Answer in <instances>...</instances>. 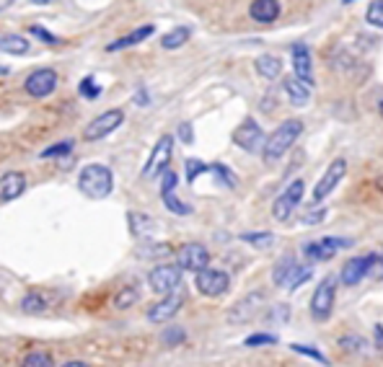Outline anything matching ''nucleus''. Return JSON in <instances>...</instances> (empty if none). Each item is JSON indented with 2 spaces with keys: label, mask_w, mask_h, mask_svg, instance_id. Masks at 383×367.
I'll return each instance as SVG.
<instances>
[{
  "label": "nucleus",
  "mask_w": 383,
  "mask_h": 367,
  "mask_svg": "<svg viewBox=\"0 0 383 367\" xmlns=\"http://www.w3.org/2000/svg\"><path fill=\"white\" fill-rule=\"evenodd\" d=\"M78 189H81L88 199H107L114 189V174L109 165L101 163H88L83 165V171L78 174Z\"/></svg>",
  "instance_id": "1"
},
{
  "label": "nucleus",
  "mask_w": 383,
  "mask_h": 367,
  "mask_svg": "<svg viewBox=\"0 0 383 367\" xmlns=\"http://www.w3.org/2000/svg\"><path fill=\"white\" fill-rule=\"evenodd\" d=\"M303 135V122L301 120H285L280 127L274 129L272 135L265 140V150H262V156H265L267 163H274V161H280V158L295 145V140Z\"/></svg>",
  "instance_id": "2"
},
{
  "label": "nucleus",
  "mask_w": 383,
  "mask_h": 367,
  "mask_svg": "<svg viewBox=\"0 0 383 367\" xmlns=\"http://www.w3.org/2000/svg\"><path fill=\"white\" fill-rule=\"evenodd\" d=\"M334 297H337V277L329 275L319 282V287L313 290V297H311V316L313 321H329V316L334 311Z\"/></svg>",
  "instance_id": "3"
},
{
  "label": "nucleus",
  "mask_w": 383,
  "mask_h": 367,
  "mask_svg": "<svg viewBox=\"0 0 383 367\" xmlns=\"http://www.w3.org/2000/svg\"><path fill=\"white\" fill-rule=\"evenodd\" d=\"M176 266L182 269V272H194V275H200L205 269H210V251L208 246H202V243H184V246L176 248Z\"/></svg>",
  "instance_id": "4"
},
{
  "label": "nucleus",
  "mask_w": 383,
  "mask_h": 367,
  "mask_svg": "<svg viewBox=\"0 0 383 367\" xmlns=\"http://www.w3.org/2000/svg\"><path fill=\"white\" fill-rule=\"evenodd\" d=\"M171 153H173V138L171 135H161L158 142L153 145V150H150L146 165H143V179H155V176H161L164 171H169Z\"/></svg>",
  "instance_id": "5"
},
{
  "label": "nucleus",
  "mask_w": 383,
  "mask_h": 367,
  "mask_svg": "<svg viewBox=\"0 0 383 367\" xmlns=\"http://www.w3.org/2000/svg\"><path fill=\"white\" fill-rule=\"evenodd\" d=\"M303 192H306V184H303V179H295V181H290L288 186H285V192L274 199L272 204V218L277 222H285L288 218H290L292 212H295V207L301 204L303 199Z\"/></svg>",
  "instance_id": "6"
},
{
  "label": "nucleus",
  "mask_w": 383,
  "mask_h": 367,
  "mask_svg": "<svg viewBox=\"0 0 383 367\" xmlns=\"http://www.w3.org/2000/svg\"><path fill=\"white\" fill-rule=\"evenodd\" d=\"M148 285L150 290L158 295H171L173 290H179L182 285V269L176 264H161V266H153L150 275H148Z\"/></svg>",
  "instance_id": "7"
},
{
  "label": "nucleus",
  "mask_w": 383,
  "mask_h": 367,
  "mask_svg": "<svg viewBox=\"0 0 383 367\" xmlns=\"http://www.w3.org/2000/svg\"><path fill=\"white\" fill-rule=\"evenodd\" d=\"M378 261H381L378 254H363V256L350 259V261L342 266V275H339L342 277V285L352 287V285H357V282H363L365 277L375 275Z\"/></svg>",
  "instance_id": "8"
},
{
  "label": "nucleus",
  "mask_w": 383,
  "mask_h": 367,
  "mask_svg": "<svg viewBox=\"0 0 383 367\" xmlns=\"http://www.w3.org/2000/svg\"><path fill=\"white\" fill-rule=\"evenodd\" d=\"M122 122H125V111H122V109L104 111V114H99L96 120H91L88 124H86V129H83V140L96 142V140L111 135V132H114V129H117Z\"/></svg>",
  "instance_id": "9"
},
{
  "label": "nucleus",
  "mask_w": 383,
  "mask_h": 367,
  "mask_svg": "<svg viewBox=\"0 0 383 367\" xmlns=\"http://www.w3.org/2000/svg\"><path fill=\"white\" fill-rule=\"evenodd\" d=\"M345 174H347V161L345 158H334L331 163H329V168L324 171V176L319 179V184L313 186V202H321V199H327L329 194L334 192L339 186V181L345 179Z\"/></svg>",
  "instance_id": "10"
},
{
  "label": "nucleus",
  "mask_w": 383,
  "mask_h": 367,
  "mask_svg": "<svg viewBox=\"0 0 383 367\" xmlns=\"http://www.w3.org/2000/svg\"><path fill=\"white\" fill-rule=\"evenodd\" d=\"M350 246H352V240L350 238L327 236V238H319V240H313V243H306V246H303V254H306V259H311V261H329L337 251L350 248Z\"/></svg>",
  "instance_id": "11"
},
{
  "label": "nucleus",
  "mask_w": 383,
  "mask_h": 367,
  "mask_svg": "<svg viewBox=\"0 0 383 367\" xmlns=\"http://www.w3.org/2000/svg\"><path fill=\"white\" fill-rule=\"evenodd\" d=\"M194 285H197V290H200L205 297H220V295L228 293L230 277L226 275L223 269H205V272L197 275Z\"/></svg>",
  "instance_id": "12"
},
{
  "label": "nucleus",
  "mask_w": 383,
  "mask_h": 367,
  "mask_svg": "<svg viewBox=\"0 0 383 367\" xmlns=\"http://www.w3.org/2000/svg\"><path fill=\"white\" fill-rule=\"evenodd\" d=\"M233 142H236L241 150H247V153H256V150L262 147V142H265V132L259 127V122L247 117V120L233 129Z\"/></svg>",
  "instance_id": "13"
},
{
  "label": "nucleus",
  "mask_w": 383,
  "mask_h": 367,
  "mask_svg": "<svg viewBox=\"0 0 383 367\" xmlns=\"http://www.w3.org/2000/svg\"><path fill=\"white\" fill-rule=\"evenodd\" d=\"M57 88V73L52 67H42V70H34L29 75L26 83H24V91L34 99H45Z\"/></svg>",
  "instance_id": "14"
},
{
  "label": "nucleus",
  "mask_w": 383,
  "mask_h": 367,
  "mask_svg": "<svg viewBox=\"0 0 383 367\" xmlns=\"http://www.w3.org/2000/svg\"><path fill=\"white\" fill-rule=\"evenodd\" d=\"M182 305H184L182 295H166L164 300H158L155 305H150V308H148V321H150V323L171 321L173 316L182 311Z\"/></svg>",
  "instance_id": "15"
},
{
  "label": "nucleus",
  "mask_w": 383,
  "mask_h": 367,
  "mask_svg": "<svg viewBox=\"0 0 383 367\" xmlns=\"http://www.w3.org/2000/svg\"><path fill=\"white\" fill-rule=\"evenodd\" d=\"M26 192V176L19 171H8L0 176V202H13Z\"/></svg>",
  "instance_id": "16"
},
{
  "label": "nucleus",
  "mask_w": 383,
  "mask_h": 367,
  "mask_svg": "<svg viewBox=\"0 0 383 367\" xmlns=\"http://www.w3.org/2000/svg\"><path fill=\"white\" fill-rule=\"evenodd\" d=\"M290 52H292V70H295L292 78H298V81L313 85V65H311L308 47L306 44H292Z\"/></svg>",
  "instance_id": "17"
},
{
  "label": "nucleus",
  "mask_w": 383,
  "mask_h": 367,
  "mask_svg": "<svg viewBox=\"0 0 383 367\" xmlns=\"http://www.w3.org/2000/svg\"><path fill=\"white\" fill-rule=\"evenodd\" d=\"M280 13H283V6L277 0H254L249 6V16L256 24H272V21L280 19Z\"/></svg>",
  "instance_id": "18"
},
{
  "label": "nucleus",
  "mask_w": 383,
  "mask_h": 367,
  "mask_svg": "<svg viewBox=\"0 0 383 367\" xmlns=\"http://www.w3.org/2000/svg\"><path fill=\"white\" fill-rule=\"evenodd\" d=\"M262 300H265V295H262V293H251V295H247V297H244V300H241V303H238L236 308L230 311L228 318H230L233 323H247L249 318H254L256 311L262 308Z\"/></svg>",
  "instance_id": "19"
},
{
  "label": "nucleus",
  "mask_w": 383,
  "mask_h": 367,
  "mask_svg": "<svg viewBox=\"0 0 383 367\" xmlns=\"http://www.w3.org/2000/svg\"><path fill=\"white\" fill-rule=\"evenodd\" d=\"M155 26L153 24H146V26H137L135 31H130V34H125V37L114 39L109 47H107V52H119V49H125V47H135L140 44V42H146L148 37H153Z\"/></svg>",
  "instance_id": "20"
},
{
  "label": "nucleus",
  "mask_w": 383,
  "mask_h": 367,
  "mask_svg": "<svg viewBox=\"0 0 383 367\" xmlns=\"http://www.w3.org/2000/svg\"><path fill=\"white\" fill-rule=\"evenodd\" d=\"M311 91H313V85L298 81V78H288V81H285V93H288L292 106H308Z\"/></svg>",
  "instance_id": "21"
},
{
  "label": "nucleus",
  "mask_w": 383,
  "mask_h": 367,
  "mask_svg": "<svg viewBox=\"0 0 383 367\" xmlns=\"http://www.w3.org/2000/svg\"><path fill=\"white\" fill-rule=\"evenodd\" d=\"M295 272H298V261H295V256L292 254H288V256H283L277 264H274V272H272V279L277 287H288L292 282V277H295Z\"/></svg>",
  "instance_id": "22"
},
{
  "label": "nucleus",
  "mask_w": 383,
  "mask_h": 367,
  "mask_svg": "<svg viewBox=\"0 0 383 367\" xmlns=\"http://www.w3.org/2000/svg\"><path fill=\"white\" fill-rule=\"evenodd\" d=\"M254 67H256V73L262 75V78H267V81H274V78L283 75V60L277 55H259Z\"/></svg>",
  "instance_id": "23"
},
{
  "label": "nucleus",
  "mask_w": 383,
  "mask_h": 367,
  "mask_svg": "<svg viewBox=\"0 0 383 367\" xmlns=\"http://www.w3.org/2000/svg\"><path fill=\"white\" fill-rule=\"evenodd\" d=\"M127 222H130V233L135 236V238H143V236H150L155 230V222H153V218L150 215H143V212H130L127 215Z\"/></svg>",
  "instance_id": "24"
},
{
  "label": "nucleus",
  "mask_w": 383,
  "mask_h": 367,
  "mask_svg": "<svg viewBox=\"0 0 383 367\" xmlns=\"http://www.w3.org/2000/svg\"><path fill=\"white\" fill-rule=\"evenodd\" d=\"M189 37H192L189 26H176L161 37V47H164V49H179V47H184L189 42Z\"/></svg>",
  "instance_id": "25"
},
{
  "label": "nucleus",
  "mask_w": 383,
  "mask_h": 367,
  "mask_svg": "<svg viewBox=\"0 0 383 367\" xmlns=\"http://www.w3.org/2000/svg\"><path fill=\"white\" fill-rule=\"evenodd\" d=\"M0 49L8 52V55H26L29 52V39L21 34H8V37L0 39Z\"/></svg>",
  "instance_id": "26"
},
{
  "label": "nucleus",
  "mask_w": 383,
  "mask_h": 367,
  "mask_svg": "<svg viewBox=\"0 0 383 367\" xmlns=\"http://www.w3.org/2000/svg\"><path fill=\"white\" fill-rule=\"evenodd\" d=\"M21 311L26 316H42L47 311V300L42 293H29L24 300H21Z\"/></svg>",
  "instance_id": "27"
},
{
  "label": "nucleus",
  "mask_w": 383,
  "mask_h": 367,
  "mask_svg": "<svg viewBox=\"0 0 383 367\" xmlns=\"http://www.w3.org/2000/svg\"><path fill=\"white\" fill-rule=\"evenodd\" d=\"M21 367H55V362H52V357L47 354V352H29L26 357L21 359Z\"/></svg>",
  "instance_id": "28"
},
{
  "label": "nucleus",
  "mask_w": 383,
  "mask_h": 367,
  "mask_svg": "<svg viewBox=\"0 0 383 367\" xmlns=\"http://www.w3.org/2000/svg\"><path fill=\"white\" fill-rule=\"evenodd\" d=\"M365 21L375 28H383V0H373L365 8Z\"/></svg>",
  "instance_id": "29"
},
{
  "label": "nucleus",
  "mask_w": 383,
  "mask_h": 367,
  "mask_svg": "<svg viewBox=\"0 0 383 367\" xmlns=\"http://www.w3.org/2000/svg\"><path fill=\"white\" fill-rule=\"evenodd\" d=\"M161 199H164V204H166V210L169 212H173V215H189L192 212V207L189 204H184L179 197L173 192H166V194H161Z\"/></svg>",
  "instance_id": "30"
},
{
  "label": "nucleus",
  "mask_w": 383,
  "mask_h": 367,
  "mask_svg": "<svg viewBox=\"0 0 383 367\" xmlns=\"http://www.w3.org/2000/svg\"><path fill=\"white\" fill-rule=\"evenodd\" d=\"M78 91H81L83 99H88V101H93V99H99L101 85L96 83V78H93V75H86V78L81 81V85H78Z\"/></svg>",
  "instance_id": "31"
},
{
  "label": "nucleus",
  "mask_w": 383,
  "mask_h": 367,
  "mask_svg": "<svg viewBox=\"0 0 383 367\" xmlns=\"http://www.w3.org/2000/svg\"><path fill=\"white\" fill-rule=\"evenodd\" d=\"M238 238L244 240V243H251V246H259V248H267L274 243L272 233H244V236H238Z\"/></svg>",
  "instance_id": "32"
},
{
  "label": "nucleus",
  "mask_w": 383,
  "mask_h": 367,
  "mask_svg": "<svg viewBox=\"0 0 383 367\" xmlns=\"http://www.w3.org/2000/svg\"><path fill=\"white\" fill-rule=\"evenodd\" d=\"M70 150H73V140H65V142H55V145H49L47 150H42L39 158H63V156H70Z\"/></svg>",
  "instance_id": "33"
},
{
  "label": "nucleus",
  "mask_w": 383,
  "mask_h": 367,
  "mask_svg": "<svg viewBox=\"0 0 383 367\" xmlns=\"http://www.w3.org/2000/svg\"><path fill=\"white\" fill-rule=\"evenodd\" d=\"M184 339H187V331H184L182 326H171V329H166L164 334H161V341H164L166 347H176V344H182Z\"/></svg>",
  "instance_id": "34"
},
{
  "label": "nucleus",
  "mask_w": 383,
  "mask_h": 367,
  "mask_svg": "<svg viewBox=\"0 0 383 367\" xmlns=\"http://www.w3.org/2000/svg\"><path fill=\"white\" fill-rule=\"evenodd\" d=\"M184 165H187V181H189V184L197 181V176H200V174H208V171H210V165L202 163V161H197V158H189V161H187Z\"/></svg>",
  "instance_id": "35"
},
{
  "label": "nucleus",
  "mask_w": 383,
  "mask_h": 367,
  "mask_svg": "<svg viewBox=\"0 0 383 367\" xmlns=\"http://www.w3.org/2000/svg\"><path fill=\"white\" fill-rule=\"evenodd\" d=\"M137 300V290L135 287H127V290H122V293H117V297H114V305H117L119 311H125V308H132Z\"/></svg>",
  "instance_id": "36"
},
{
  "label": "nucleus",
  "mask_w": 383,
  "mask_h": 367,
  "mask_svg": "<svg viewBox=\"0 0 383 367\" xmlns=\"http://www.w3.org/2000/svg\"><path fill=\"white\" fill-rule=\"evenodd\" d=\"M247 347H269V344H277V336L274 334H251L244 339Z\"/></svg>",
  "instance_id": "37"
},
{
  "label": "nucleus",
  "mask_w": 383,
  "mask_h": 367,
  "mask_svg": "<svg viewBox=\"0 0 383 367\" xmlns=\"http://www.w3.org/2000/svg\"><path fill=\"white\" fill-rule=\"evenodd\" d=\"M290 349H292V352H298V354H306V357L316 359V362H321V365H329L327 354H321L319 349H313V347H303V344H290Z\"/></svg>",
  "instance_id": "38"
},
{
  "label": "nucleus",
  "mask_w": 383,
  "mask_h": 367,
  "mask_svg": "<svg viewBox=\"0 0 383 367\" xmlns=\"http://www.w3.org/2000/svg\"><path fill=\"white\" fill-rule=\"evenodd\" d=\"M311 277H313V266H298V272H295L292 282L288 285V290H298L303 282H308Z\"/></svg>",
  "instance_id": "39"
},
{
  "label": "nucleus",
  "mask_w": 383,
  "mask_h": 367,
  "mask_svg": "<svg viewBox=\"0 0 383 367\" xmlns=\"http://www.w3.org/2000/svg\"><path fill=\"white\" fill-rule=\"evenodd\" d=\"M210 171H215V174H220V179H223V181L228 184L230 189H233V186H236V179H233V171H230V168H226V165H223V163H215V165H210Z\"/></svg>",
  "instance_id": "40"
},
{
  "label": "nucleus",
  "mask_w": 383,
  "mask_h": 367,
  "mask_svg": "<svg viewBox=\"0 0 383 367\" xmlns=\"http://www.w3.org/2000/svg\"><path fill=\"white\" fill-rule=\"evenodd\" d=\"M29 31H31V34H34V37H37V39H42V42H47V44H57V42H60V39H57L55 34H49V31H47L45 26H31V28H29Z\"/></svg>",
  "instance_id": "41"
},
{
  "label": "nucleus",
  "mask_w": 383,
  "mask_h": 367,
  "mask_svg": "<svg viewBox=\"0 0 383 367\" xmlns=\"http://www.w3.org/2000/svg\"><path fill=\"white\" fill-rule=\"evenodd\" d=\"M176 184H179V176L173 174V171H164V181H161V194L173 192V189H176Z\"/></svg>",
  "instance_id": "42"
},
{
  "label": "nucleus",
  "mask_w": 383,
  "mask_h": 367,
  "mask_svg": "<svg viewBox=\"0 0 383 367\" xmlns=\"http://www.w3.org/2000/svg\"><path fill=\"white\" fill-rule=\"evenodd\" d=\"M179 140H182L184 145H192V142H194V135H192L189 122H182V124H179Z\"/></svg>",
  "instance_id": "43"
},
{
  "label": "nucleus",
  "mask_w": 383,
  "mask_h": 367,
  "mask_svg": "<svg viewBox=\"0 0 383 367\" xmlns=\"http://www.w3.org/2000/svg\"><path fill=\"white\" fill-rule=\"evenodd\" d=\"M327 218V210L321 207V210H316V212H308L306 218H303V225H316V222H321Z\"/></svg>",
  "instance_id": "44"
},
{
  "label": "nucleus",
  "mask_w": 383,
  "mask_h": 367,
  "mask_svg": "<svg viewBox=\"0 0 383 367\" xmlns=\"http://www.w3.org/2000/svg\"><path fill=\"white\" fill-rule=\"evenodd\" d=\"M63 367H91L88 362H83V359H70V362H65Z\"/></svg>",
  "instance_id": "45"
},
{
  "label": "nucleus",
  "mask_w": 383,
  "mask_h": 367,
  "mask_svg": "<svg viewBox=\"0 0 383 367\" xmlns=\"http://www.w3.org/2000/svg\"><path fill=\"white\" fill-rule=\"evenodd\" d=\"M375 189H378V192H383V174L375 179Z\"/></svg>",
  "instance_id": "46"
},
{
  "label": "nucleus",
  "mask_w": 383,
  "mask_h": 367,
  "mask_svg": "<svg viewBox=\"0 0 383 367\" xmlns=\"http://www.w3.org/2000/svg\"><path fill=\"white\" fill-rule=\"evenodd\" d=\"M8 6H10L8 0H0V10H3V8H8Z\"/></svg>",
  "instance_id": "47"
},
{
  "label": "nucleus",
  "mask_w": 383,
  "mask_h": 367,
  "mask_svg": "<svg viewBox=\"0 0 383 367\" xmlns=\"http://www.w3.org/2000/svg\"><path fill=\"white\" fill-rule=\"evenodd\" d=\"M378 114H381V120H383V101L378 104Z\"/></svg>",
  "instance_id": "48"
},
{
  "label": "nucleus",
  "mask_w": 383,
  "mask_h": 367,
  "mask_svg": "<svg viewBox=\"0 0 383 367\" xmlns=\"http://www.w3.org/2000/svg\"><path fill=\"white\" fill-rule=\"evenodd\" d=\"M0 75H8V67H0Z\"/></svg>",
  "instance_id": "49"
}]
</instances>
